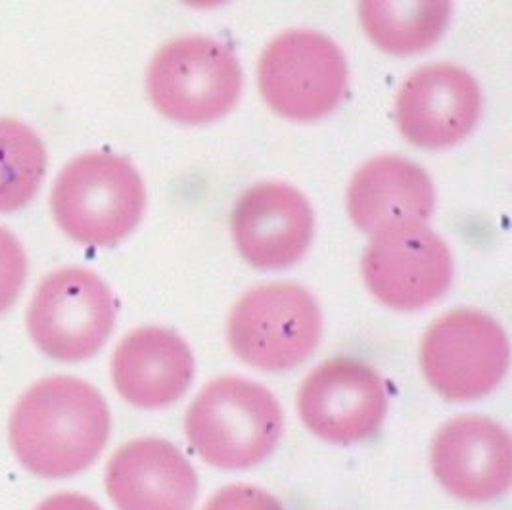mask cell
I'll return each mask as SVG.
<instances>
[{"label": "cell", "instance_id": "1", "mask_svg": "<svg viewBox=\"0 0 512 510\" xmlns=\"http://www.w3.org/2000/svg\"><path fill=\"white\" fill-rule=\"evenodd\" d=\"M110 428L108 403L94 386L73 376H50L20 397L8 436L27 472L62 480L98 459Z\"/></svg>", "mask_w": 512, "mask_h": 510}, {"label": "cell", "instance_id": "2", "mask_svg": "<svg viewBox=\"0 0 512 510\" xmlns=\"http://www.w3.org/2000/svg\"><path fill=\"white\" fill-rule=\"evenodd\" d=\"M282 428L277 397L265 386L238 376L210 382L185 418L188 441L200 459L225 470L263 463L277 447Z\"/></svg>", "mask_w": 512, "mask_h": 510}, {"label": "cell", "instance_id": "3", "mask_svg": "<svg viewBox=\"0 0 512 510\" xmlns=\"http://www.w3.org/2000/svg\"><path fill=\"white\" fill-rule=\"evenodd\" d=\"M146 190L139 171L114 154H85L68 163L52 190L58 227L85 246H114L139 225Z\"/></svg>", "mask_w": 512, "mask_h": 510}, {"label": "cell", "instance_id": "4", "mask_svg": "<svg viewBox=\"0 0 512 510\" xmlns=\"http://www.w3.org/2000/svg\"><path fill=\"white\" fill-rule=\"evenodd\" d=\"M242 85L244 73L233 50L202 35L160 48L146 77L154 108L185 125H204L229 114Z\"/></svg>", "mask_w": 512, "mask_h": 510}, {"label": "cell", "instance_id": "5", "mask_svg": "<svg viewBox=\"0 0 512 510\" xmlns=\"http://www.w3.org/2000/svg\"><path fill=\"white\" fill-rule=\"evenodd\" d=\"M323 313L294 282L257 286L234 305L229 344L246 365L267 372L296 369L317 349Z\"/></svg>", "mask_w": 512, "mask_h": 510}, {"label": "cell", "instance_id": "6", "mask_svg": "<svg viewBox=\"0 0 512 510\" xmlns=\"http://www.w3.org/2000/svg\"><path fill=\"white\" fill-rule=\"evenodd\" d=\"M259 91L273 112L292 121H315L334 112L348 89V62L323 33L286 31L259 58Z\"/></svg>", "mask_w": 512, "mask_h": 510}, {"label": "cell", "instance_id": "7", "mask_svg": "<svg viewBox=\"0 0 512 510\" xmlns=\"http://www.w3.org/2000/svg\"><path fill=\"white\" fill-rule=\"evenodd\" d=\"M116 300L106 282L81 267L60 269L41 282L27 309L33 344L62 363L96 355L116 326Z\"/></svg>", "mask_w": 512, "mask_h": 510}, {"label": "cell", "instance_id": "8", "mask_svg": "<svg viewBox=\"0 0 512 510\" xmlns=\"http://www.w3.org/2000/svg\"><path fill=\"white\" fill-rule=\"evenodd\" d=\"M509 338L476 309H455L428 328L420 363L428 384L449 401L491 394L509 369Z\"/></svg>", "mask_w": 512, "mask_h": 510}, {"label": "cell", "instance_id": "9", "mask_svg": "<svg viewBox=\"0 0 512 510\" xmlns=\"http://www.w3.org/2000/svg\"><path fill=\"white\" fill-rule=\"evenodd\" d=\"M363 279L386 307L419 311L449 290L453 257L424 223H405L374 234L363 255Z\"/></svg>", "mask_w": 512, "mask_h": 510}, {"label": "cell", "instance_id": "10", "mask_svg": "<svg viewBox=\"0 0 512 510\" xmlns=\"http://www.w3.org/2000/svg\"><path fill=\"white\" fill-rule=\"evenodd\" d=\"M298 409L303 424L317 438L348 445L378 432L388 413V397L373 367L336 357L305 378Z\"/></svg>", "mask_w": 512, "mask_h": 510}, {"label": "cell", "instance_id": "11", "mask_svg": "<svg viewBox=\"0 0 512 510\" xmlns=\"http://www.w3.org/2000/svg\"><path fill=\"white\" fill-rule=\"evenodd\" d=\"M482 110V91L468 71L447 62L428 64L399 89L397 127L411 144L443 150L472 133Z\"/></svg>", "mask_w": 512, "mask_h": 510}, {"label": "cell", "instance_id": "12", "mask_svg": "<svg viewBox=\"0 0 512 510\" xmlns=\"http://www.w3.org/2000/svg\"><path fill=\"white\" fill-rule=\"evenodd\" d=\"M231 231L238 252L252 267L277 271L296 265L307 252L315 217L300 190L261 183L236 202Z\"/></svg>", "mask_w": 512, "mask_h": 510}, {"label": "cell", "instance_id": "13", "mask_svg": "<svg viewBox=\"0 0 512 510\" xmlns=\"http://www.w3.org/2000/svg\"><path fill=\"white\" fill-rule=\"evenodd\" d=\"M432 470L443 489L457 499L470 503L497 499L511 487V438L489 418H453L434 438Z\"/></svg>", "mask_w": 512, "mask_h": 510}, {"label": "cell", "instance_id": "14", "mask_svg": "<svg viewBox=\"0 0 512 510\" xmlns=\"http://www.w3.org/2000/svg\"><path fill=\"white\" fill-rule=\"evenodd\" d=\"M106 489L117 510H192L198 476L173 443L140 438L110 459Z\"/></svg>", "mask_w": 512, "mask_h": 510}, {"label": "cell", "instance_id": "15", "mask_svg": "<svg viewBox=\"0 0 512 510\" xmlns=\"http://www.w3.org/2000/svg\"><path fill=\"white\" fill-rule=\"evenodd\" d=\"M194 369V355L179 334L162 326H144L119 342L112 380L127 403L162 409L187 394Z\"/></svg>", "mask_w": 512, "mask_h": 510}, {"label": "cell", "instance_id": "16", "mask_svg": "<svg viewBox=\"0 0 512 510\" xmlns=\"http://www.w3.org/2000/svg\"><path fill=\"white\" fill-rule=\"evenodd\" d=\"M436 208L430 175L399 156H380L365 163L351 179L348 209L361 231L376 232L405 223H424Z\"/></svg>", "mask_w": 512, "mask_h": 510}, {"label": "cell", "instance_id": "17", "mask_svg": "<svg viewBox=\"0 0 512 510\" xmlns=\"http://www.w3.org/2000/svg\"><path fill=\"white\" fill-rule=\"evenodd\" d=\"M451 14L453 4L447 0H367L359 4V18L369 39L396 56H413L434 47L451 22Z\"/></svg>", "mask_w": 512, "mask_h": 510}, {"label": "cell", "instance_id": "18", "mask_svg": "<svg viewBox=\"0 0 512 510\" xmlns=\"http://www.w3.org/2000/svg\"><path fill=\"white\" fill-rule=\"evenodd\" d=\"M47 175V148L16 119H0V213L27 206Z\"/></svg>", "mask_w": 512, "mask_h": 510}, {"label": "cell", "instance_id": "19", "mask_svg": "<svg viewBox=\"0 0 512 510\" xmlns=\"http://www.w3.org/2000/svg\"><path fill=\"white\" fill-rule=\"evenodd\" d=\"M27 277V255L20 240L0 227V315L6 313L22 292Z\"/></svg>", "mask_w": 512, "mask_h": 510}, {"label": "cell", "instance_id": "20", "mask_svg": "<svg viewBox=\"0 0 512 510\" xmlns=\"http://www.w3.org/2000/svg\"><path fill=\"white\" fill-rule=\"evenodd\" d=\"M204 510H284L279 501L263 489L229 486L217 491Z\"/></svg>", "mask_w": 512, "mask_h": 510}, {"label": "cell", "instance_id": "21", "mask_svg": "<svg viewBox=\"0 0 512 510\" xmlns=\"http://www.w3.org/2000/svg\"><path fill=\"white\" fill-rule=\"evenodd\" d=\"M35 510H102L93 499L81 493H56Z\"/></svg>", "mask_w": 512, "mask_h": 510}]
</instances>
